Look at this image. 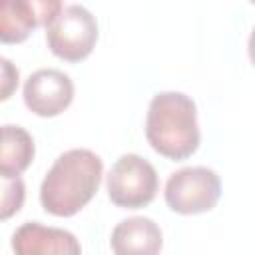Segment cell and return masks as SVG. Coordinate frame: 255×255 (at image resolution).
I'll return each mask as SVG.
<instances>
[{
	"label": "cell",
	"instance_id": "30bf717a",
	"mask_svg": "<svg viewBox=\"0 0 255 255\" xmlns=\"http://www.w3.org/2000/svg\"><path fill=\"white\" fill-rule=\"evenodd\" d=\"M34 159V139L22 126H2L0 175L4 179L20 177V173Z\"/></svg>",
	"mask_w": 255,
	"mask_h": 255
},
{
	"label": "cell",
	"instance_id": "277c9868",
	"mask_svg": "<svg viewBox=\"0 0 255 255\" xmlns=\"http://www.w3.org/2000/svg\"><path fill=\"white\" fill-rule=\"evenodd\" d=\"M165 203L181 215H195L215 207L221 195L217 171L205 165H191L173 171L165 183Z\"/></svg>",
	"mask_w": 255,
	"mask_h": 255
},
{
	"label": "cell",
	"instance_id": "8992f818",
	"mask_svg": "<svg viewBox=\"0 0 255 255\" xmlns=\"http://www.w3.org/2000/svg\"><path fill=\"white\" fill-rule=\"evenodd\" d=\"M74 100V82L56 68H42L28 76L24 84V104L40 118L62 114Z\"/></svg>",
	"mask_w": 255,
	"mask_h": 255
},
{
	"label": "cell",
	"instance_id": "7a4b0ae2",
	"mask_svg": "<svg viewBox=\"0 0 255 255\" xmlns=\"http://www.w3.org/2000/svg\"><path fill=\"white\" fill-rule=\"evenodd\" d=\"M145 137L159 155L187 159L201 141L195 102L183 92L155 94L145 116Z\"/></svg>",
	"mask_w": 255,
	"mask_h": 255
},
{
	"label": "cell",
	"instance_id": "ba28073f",
	"mask_svg": "<svg viewBox=\"0 0 255 255\" xmlns=\"http://www.w3.org/2000/svg\"><path fill=\"white\" fill-rule=\"evenodd\" d=\"M16 255H82L78 237L60 227H48L40 221H26L12 233Z\"/></svg>",
	"mask_w": 255,
	"mask_h": 255
},
{
	"label": "cell",
	"instance_id": "9c48e42d",
	"mask_svg": "<svg viewBox=\"0 0 255 255\" xmlns=\"http://www.w3.org/2000/svg\"><path fill=\"white\" fill-rule=\"evenodd\" d=\"M110 245L114 255H159L163 235L151 217L133 215L114 227Z\"/></svg>",
	"mask_w": 255,
	"mask_h": 255
},
{
	"label": "cell",
	"instance_id": "3957f363",
	"mask_svg": "<svg viewBox=\"0 0 255 255\" xmlns=\"http://www.w3.org/2000/svg\"><path fill=\"white\" fill-rule=\"evenodd\" d=\"M46 42L54 56L66 62L88 58L98 42L96 16L82 4H68L46 26Z\"/></svg>",
	"mask_w": 255,
	"mask_h": 255
},
{
	"label": "cell",
	"instance_id": "52a82bcc",
	"mask_svg": "<svg viewBox=\"0 0 255 255\" xmlns=\"http://www.w3.org/2000/svg\"><path fill=\"white\" fill-rule=\"evenodd\" d=\"M58 0H4L0 4V40L16 44L26 40L38 24L48 26L62 12Z\"/></svg>",
	"mask_w": 255,
	"mask_h": 255
},
{
	"label": "cell",
	"instance_id": "8fae6325",
	"mask_svg": "<svg viewBox=\"0 0 255 255\" xmlns=\"http://www.w3.org/2000/svg\"><path fill=\"white\" fill-rule=\"evenodd\" d=\"M24 203V181L20 177L4 179L2 177V207H0V217L8 219L16 211H20Z\"/></svg>",
	"mask_w": 255,
	"mask_h": 255
},
{
	"label": "cell",
	"instance_id": "6da1fadb",
	"mask_svg": "<svg viewBox=\"0 0 255 255\" xmlns=\"http://www.w3.org/2000/svg\"><path fill=\"white\" fill-rule=\"evenodd\" d=\"M102 157L90 149H68L52 163L40 185V203L56 217L76 215L102 183Z\"/></svg>",
	"mask_w": 255,
	"mask_h": 255
},
{
	"label": "cell",
	"instance_id": "5b68a950",
	"mask_svg": "<svg viewBox=\"0 0 255 255\" xmlns=\"http://www.w3.org/2000/svg\"><path fill=\"white\" fill-rule=\"evenodd\" d=\"M159 187L155 167L137 153H124L108 173V195L124 209H139L153 201Z\"/></svg>",
	"mask_w": 255,
	"mask_h": 255
},
{
	"label": "cell",
	"instance_id": "7c38bea8",
	"mask_svg": "<svg viewBox=\"0 0 255 255\" xmlns=\"http://www.w3.org/2000/svg\"><path fill=\"white\" fill-rule=\"evenodd\" d=\"M2 64V100H8L10 94L14 92V88L18 86V70L12 66V62L8 58L0 60Z\"/></svg>",
	"mask_w": 255,
	"mask_h": 255
},
{
	"label": "cell",
	"instance_id": "4fadbf2b",
	"mask_svg": "<svg viewBox=\"0 0 255 255\" xmlns=\"http://www.w3.org/2000/svg\"><path fill=\"white\" fill-rule=\"evenodd\" d=\"M247 52H249V60H251V62H253V66H255V28H253V30H251V34H249Z\"/></svg>",
	"mask_w": 255,
	"mask_h": 255
}]
</instances>
